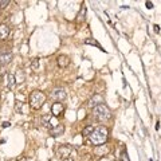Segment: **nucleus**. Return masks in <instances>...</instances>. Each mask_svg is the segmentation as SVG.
<instances>
[{"label":"nucleus","mask_w":161,"mask_h":161,"mask_svg":"<svg viewBox=\"0 0 161 161\" xmlns=\"http://www.w3.org/2000/svg\"><path fill=\"white\" fill-rule=\"evenodd\" d=\"M121 161H130V160H129V157H128L126 150H124L122 154H121Z\"/></svg>","instance_id":"obj_20"},{"label":"nucleus","mask_w":161,"mask_h":161,"mask_svg":"<svg viewBox=\"0 0 161 161\" xmlns=\"http://www.w3.org/2000/svg\"><path fill=\"white\" fill-rule=\"evenodd\" d=\"M51 97L57 101V102H60V101L66 99L67 93H66V90L62 89V87H55L53 90V93H51Z\"/></svg>","instance_id":"obj_5"},{"label":"nucleus","mask_w":161,"mask_h":161,"mask_svg":"<svg viewBox=\"0 0 161 161\" xmlns=\"http://www.w3.org/2000/svg\"><path fill=\"white\" fill-rule=\"evenodd\" d=\"M11 60H12V53L11 51H7V53L4 51V53L0 54V64H2V66L8 64Z\"/></svg>","instance_id":"obj_10"},{"label":"nucleus","mask_w":161,"mask_h":161,"mask_svg":"<svg viewBox=\"0 0 161 161\" xmlns=\"http://www.w3.org/2000/svg\"><path fill=\"white\" fill-rule=\"evenodd\" d=\"M7 78H8V89H12L14 87V85L16 83V79H15V75H12V74H8L7 75Z\"/></svg>","instance_id":"obj_16"},{"label":"nucleus","mask_w":161,"mask_h":161,"mask_svg":"<svg viewBox=\"0 0 161 161\" xmlns=\"http://www.w3.org/2000/svg\"><path fill=\"white\" fill-rule=\"evenodd\" d=\"M147 8H149V9H152V8H153L152 2H147Z\"/></svg>","instance_id":"obj_23"},{"label":"nucleus","mask_w":161,"mask_h":161,"mask_svg":"<svg viewBox=\"0 0 161 161\" xmlns=\"http://www.w3.org/2000/svg\"><path fill=\"white\" fill-rule=\"evenodd\" d=\"M71 150H73V148H71V145H60V147L58 148V150H57V154H58V157H60V158H69L70 157V154H71Z\"/></svg>","instance_id":"obj_4"},{"label":"nucleus","mask_w":161,"mask_h":161,"mask_svg":"<svg viewBox=\"0 0 161 161\" xmlns=\"http://www.w3.org/2000/svg\"><path fill=\"white\" fill-rule=\"evenodd\" d=\"M9 3H11V2H9V0H6V2H4V0H3V2H0V9H4V8H6V7L8 6Z\"/></svg>","instance_id":"obj_21"},{"label":"nucleus","mask_w":161,"mask_h":161,"mask_svg":"<svg viewBox=\"0 0 161 161\" xmlns=\"http://www.w3.org/2000/svg\"><path fill=\"white\" fill-rule=\"evenodd\" d=\"M85 18H86V7L82 6V11H79L78 18H77V22L78 23H82L83 20H85Z\"/></svg>","instance_id":"obj_15"},{"label":"nucleus","mask_w":161,"mask_h":161,"mask_svg":"<svg viewBox=\"0 0 161 161\" xmlns=\"http://www.w3.org/2000/svg\"><path fill=\"white\" fill-rule=\"evenodd\" d=\"M15 110L19 114H26L28 110V105L26 102H22V101H16L15 102Z\"/></svg>","instance_id":"obj_8"},{"label":"nucleus","mask_w":161,"mask_h":161,"mask_svg":"<svg viewBox=\"0 0 161 161\" xmlns=\"http://www.w3.org/2000/svg\"><path fill=\"white\" fill-rule=\"evenodd\" d=\"M46 94L40 90H34V92L30 94V106H31L34 110H39L40 108L44 105L46 102Z\"/></svg>","instance_id":"obj_2"},{"label":"nucleus","mask_w":161,"mask_h":161,"mask_svg":"<svg viewBox=\"0 0 161 161\" xmlns=\"http://www.w3.org/2000/svg\"><path fill=\"white\" fill-rule=\"evenodd\" d=\"M109 153V147L106 144L99 145V147H95V154L97 156H106Z\"/></svg>","instance_id":"obj_12"},{"label":"nucleus","mask_w":161,"mask_h":161,"mask_svg":"<svg viewBox=\"0 0 161 161\" xmlns=\"http://www.w3.org/2000/svg\"><path fill=\"white\" fill-rule=\"evenodd\" d=\"M108 138H109V129L106 126H102V125L98 126V128H95L93 130V133L89 136L90 142H92L93 145H95V147L106 144Z\"/></svg>","instance_id":"obj_1"},{"label":"nucleus","mask_w":161,"mask_h":161,"mask_svg":"<svg viewBox=\"0 0 161 161\" xmlns=\"http://www.w3.org/2000/svg\"><path fill=\"white\" fill-rule=\"evenodd\" d=\"M2 126H3V128H9V126H11V124H9L8 121H4V122L2 124Z\"/></svg>","instance_id":"obj_22"},{"label":"nucleus","mask_w":161,"mask_h":161,"mask_svg":"<svg viewBox=\"0 0 161 161\" xmlns=\"http://www.w3.org/2000/svg\"><path fill=\"white\" fill-rule=\"evenodd\" d=\"M57 63H58L59 67L66 69L70 64V58L67 57V55H59V57L57 58Z\"/></svg>","instance_id":"obj_11"},{"label":"nucleus","mask_w":161,"mask_h":161,"mask_svg":"<svg viewBox=\"0 0 161 161\" xmlns=\"http://www.w3.org/2000/svg\"><path fill=\"white\" fill-rule=\"evenodd\" d=\"M64 112V106L62 102H54L53 106H51V113L54 117H59L60 114H62Z\"/></svg>","instance_id":"obj_6"},{"label":"nucleus","mask_w":161,"mask_h":161,"mask_svg":"<svg viewBox=\"0 0 161 161\" xmlns=\"http://www.w3.org/2000/svg\"><path fill=\"white\" fill-rule=\"evenodd\" d=\"M85 43H86V44H92V46H95L97 48H99V50H102V51H105V50L102 48V46H101V44H99L94 38H87V39H85Z\"/></svg>","instance_id":"obj_14"},{"label":"nucleus","mask_w":161,"mask_h":161,"mask_svg":"<svg viewBox=\"0 0 161 161\" xmlns=\"http://www.w3.org/2000/svg\"><path fill=\"white\" fill-rule=\"evenodd\" d=\"M102 103H103V97L101 94H94L89 101V106L93 108V109L97 108L98 105H102Z\"/></svg>","instance_id":"obj_7"},{"label":"nucleus","mask_w":161,"mask_h":161,"mask_svg":"<svg viewBox=\"0 0 161 161\" xmlns=\"http://www.w3.org/2000/svg\"><path fill=\"white\" fill-rule=\"evenodd\" d=\"M23 161H31V160H28V158H23Z\"/></svg>","instance_id":"obj_26"},{"label":"nucleus","mask_w":161,"mask_h":161,"mask_svg":"<svg viewBox=\"0 0 161 161\" xmlns=\"http://www.w3.org/2000/svg\"><path fill=\"white\" fill-rule=\"evenodd\" d=\"M8 35H9V27L7 24H0V39L2 40L7 39Z\"/></svg>","instance_id":"obj_13"},{"label":"nucleus","mask_w":161,"mask_h":161,"mask_svg":"<svg viewBox=\"0 0 161 161\" xmlns=\"http://www.w3.org/2000/svg\"><path fill=\"white\" fill-rule=\"evenodd\" d=\"M154 32H160V27L157 24H154Z\"/></svg>","instance_id":"obj_24"},{"label":"nucleus","mask_w":161,"mask_h":161,"mask_svg":"<svg viewBox=\"0 0 161 161\" xmlns=\"http://www.w3.org/2000/svg\"><path fill=\"white\" fill-rule=\"evenodd\" d=\"M93 114H94V117L99 121V122H105V121L112 118V112H110V109L105 103L98 105L97 108H94L93 109Z\"/></svg>","instance_id":"obj_3"},{"label":"nucleus","mask_w":161,"mask_h":161,"mask_svg":"<svg viewBox=\"0 0 161 161\" xmlns=\"http://www.w3.org/2000/svg\"><path fill=\"white\" fill-rule=\"evenodd\" d=\"M50 119H51V115L50 114H46V115H43L42 117V124L44 125V126H48V122H50Z\"/></svg>","instance_id":"obj_18"},{"label":"nucleus","mask_w":161,"mask_h":161,"mask_svg":"<svg viewBox=\"0 0 161 161\" xmlns=\"http://www.w3.org/2000/svg\"><path fill=\"white\" fill-rule=\"evenodd\" d=\"M39 67V58H35L32 60V70H38Z\"/></svg>","instance_id":"obj_19"},{"label":"nucleus","mask_w":161,"mask_h":161,"mask_svg":"<svg viewBox=\"0 0 161 161\" xmlns=\"http://www.w3.org/2000/svg\"><path fill=\"white\" fill-rule=\"evenodd\" d=\"M62 161H74V160H73V158H70V157H69V158H64V160H62Z\"/></svg>","instance_id":"obj_25"},{"label":"nucleus","mask_w":161,"mask_h":161,"mask_svg":"<svg viewBox=\"0 0 161 161\" xmlns=\"http://www.w3.org/2000/svg\"><path fill=\"white\" fill-rule=\"evenodd\" d=\"M93 130H94V128L92 126V125H89V126H86V128L82 130V134L85 136V137H89V136L93 133Z\"/></svg>","instance_id":"obj_17"},{"label":"nucleus","mask_w":161,"mask_h":161,"mask_svg":"<svg viewBox=\"0 0 161 161\" xmlns=\"http://www.w3.org/2000/svg\"><path fill=\"white\" fill-rule=\"evenodd\" d=\"M64 133V125L62 124H58L57 126L51 128V130H50V134L53 136V137H59V136H62Z\"/></svg>","instance_id":"obj_9"}]
</instances>
